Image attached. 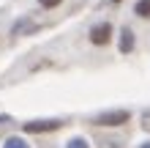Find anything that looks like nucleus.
<instances>
[{
    "label": "nucleus",
    "mask_w": 150,
    "mask_h": 148,
    "mask_svg": "<svg viewBox=\"0 0 150 148\" xmlns=\"http://www.w3.org/2000/svg\"><path fill=\"white\" fill-rule=\"evenodd\" d=\"M131 112L128 110H112V112H101V115L93 118L96 126H120V124H128Z\"/></svg>",
    "instance_id": "obj_1"
},
{
    "label": "nucleus",
    "mask_w": 150,
    "mask_h": 148,
    "mask_svg": "<svg viewBox=\"0 0 150 148\" xmlns=\"http://www.w3.org/2000/svg\"><path fill=\"white\" fill-rule=\"evenodd\" d=\"M60 126H63L60 121H30V124H25L22 129L25 132H55Z\"/></svg>",
    "instance_id": "obj_2"
},
{
    "label": "nucleus",
    "mask_w": 150,
    "mask_h": 148,
    "mask_svg": "<svg viewBox=\"0 0 150 148\" xmlns=\"http://www.w3.org/2000/svg\"><path fill=\"white\" fill-rule=\"evenodd\" d=\"M109 36H112V25H107V22L96 25V28L90 30V41H93V44H107Z\"/></svg>",
    "instance_id": "obj_3"
},
{
    "label": "nucleus",
    "mask_w": 150,
    "mask_h": 148,
    "mask_svg": "<svg viewBox=\"0 0 150 148\" xmlns=\"http://www.w3.org/2000/svg\"><path fill=\"white\" fill-rule=\"evenodd\" d=\"M134 49V33L131 28H123L120 30V52H131Z\"/></svg>",
    "instance_id": "obj_4"
},
{
    "label": "nucleus",
    "mask_w": 150,
    "mask_h": 148,
    "mask_svg": "<svg viewBox=\"0 0 150 148\" xmlns=\"http://www.w3.org/2000/svg\"><path fill=\"white\" fill-rule=\"evenodd\" d=\"M134 11H137L139 16H145V19H147V16H150V0H139V3L134 6Z\"/></svg>",
    "instance_id": "obj_5"
},
{
    "label": "nucleus",
    "mask_w": 150,
    "mask_h": 148,
    "mask_svg": "<svg viewBox=\"0 0 150 148\" xmlns=\"http://www.w3.org/2000/svg\"><path fill=\"white\" fill-rule=\"evenodd\" d=\"M3 148H30V145L25 143L22 137H8V140L3 143Z\"/></svg>",
    "instance_id": "obj_6"
},
{
    "label": "nucleus",
    "mask_w": 150,
    "mask_h": 148,
    "mask_svg": "<svg viewBox=\"0 0 150 148\" xmlns=\"http://www.w3.org/2000/svg\"><path fill=\"white\" fill-rule=\"evenodd\" d=\"M66 148H90V145H87V143L82 140V137H74V140H71V143H68Z\"/></svg>",
    "instance_id": "obj_7"
},
{
    "label": "nucleus",
    "mask_w": 150,
    "mask_h": 148,
    "mask_svg": "<svg viewBox=\"0 0 150 148\" xmlns=\"http://www.w3.org/2000/svg\"><path fill=\"white\" fill-rule=\"evenodd\" d=\"M38 3L44 6V8H55V6H60L63 0H38Z\"/></svg>",
    "instance_id": "obj_8"
},
{
    "label": "nucleus",
    "mask_w": 150,
    "mask_h": 148,
    "mask_svg": "<svg viewBox=\"0 0 150 148\" xmlns=\"http://www.w3.org/2000/svg\"><path fill=\"white\" fill-rule=\"evenodd\" d=\"M6 121H8V115H0V124H6Z\"/></svg>",
    "instance_id": "obj_9"
},
{
    "label": "nucleus",
    "mask_w": 150,
    "mask_h": 148,
    "mask_svg": "<svg viewBox=\"0 0 150 148\" xmlns=\"http://www.w3.org/2000/svg\"><path fill=\"white\" fill-rule=\"evenodd\" d=\"M142 148H150V143H145V145H142Z\"/></svg>",
    "instance_id": "obj_10"
},
{
    "label": "nucleus",
    "mask_w": 150,
    "mask_h": 148,
    "mask_svg": "<svg viewBox=\"0 0 150 148\" xmlns=\"http://www.w3.org/2000/svg\"><path fill=\"white\" fill-rule=\"evenodd\" d=\"M112 3H117V0H112Z\"/></svg>",
    "instance_id": "obj_11"
}]
</instances>
